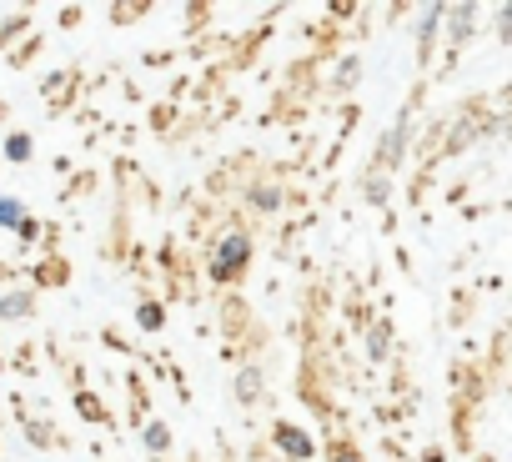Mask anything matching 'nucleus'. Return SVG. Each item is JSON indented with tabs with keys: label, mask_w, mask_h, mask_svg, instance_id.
Masks as SVG:
<instances>
[{
	"label": "nucleus",
	"mask_w": 512,
	"mask_h": 462,
	"mask_svg": "<svg viewBox=\"0 0 512 462\" xmlns=\"http://www.w3.org/2000/svg\"><path fill=\"white\" fill-rule=\"evenodd\" d=\"M26 307H31L26 297H11V302H6V317H26Z\"/></svg>",
	"instance_id": "39448f33"
},
{
	"label": "nucleus",
	"mask_w": 512,
	"mask_h": 462,
	"mask_svg": "<svg viewBox=\"0 0 512 462\" xmlns=\"http://www.w3.org/2000/svg\"><path fill=\"white\" fill-rule=\"evenodd\" d=\"M337 462H357V457H352V452H342V457H337Z\"/></svg>",
	"instance_id": "0eeeda50"
},
{
	"label": "nucleus",
	"mask_w": 512,
	"mask_h": 462,
	"mask_svg": "<svg viewBox=\"0 0 512 462\" xmlns=\"http://www.w3.org/2000/svg\"><path fill=\"white\" fill-rule=\"evenodd\" d=\"M277 442H282L292 457H307V452H312V442H307L302 432H292V427H282V432H277Z\"/></svg>",
	"instance_id": "f03ea898"
},
{
	"label": "nucleus",
	"mask_w": 512,
	"mask_h": 462,
	"mask_svg": "<svg viewBox=\"0 0 512 462\" xmlns=\"http://www.w3.org/2000/svg\"><path fill=\"white\" fill-rule=\"evenodd\" d=\"M6 151H11V161H26V156H31V141H26V136H11Z\"/></svg>",
	"instance_id": "20e7f679"
},
{
	"label": "nucleus",
	"mask_w": 512,
	"mask_h": 462,
	"mask_svg": "<svg viewBox=\"0 0 512 462\" xmlns=\"http://www.w3.org/2000/svg\"><path fill=\"white\" fill-rule=\"evenodd\" d=\"M0 226H16V231L26 226V216H21V206L11 196H0Z\"/></svg>",
	"instance_id": "7ed1b4c3"
},
{
	"label": "nucleus",
	"mask_w": 512,
	"mask_h": 462,
	"mask_svg": "<svg viewBox=\"0 0 512 462\" xmlns=\"http://www.w3.org/2000/svg\"><path fill=\"white\" fill-rule=\"evenodd\" d=\"M246 252H251V242L241 237V231H236V237H226L221 247H216V272L226 277V272H236L241 262H246Z\"/></svg>",
	"instance_id": "f257e3e1"
},
{
	"label": "nucleus",
	"mask_w": 512,
	"mask_h": 462,
	"mask_svg": "<svg viewBox=\"0 0 512 462\" xmlns=\"http://www.w3.org/2000/svg\"><path fill=\"white\" fill-rule=\"evenodd\" d=\"M241 397H246V402L256 397V372H241Z\"/></svg>",
	"instance_id": "423d86ee"
}]
</instances>
